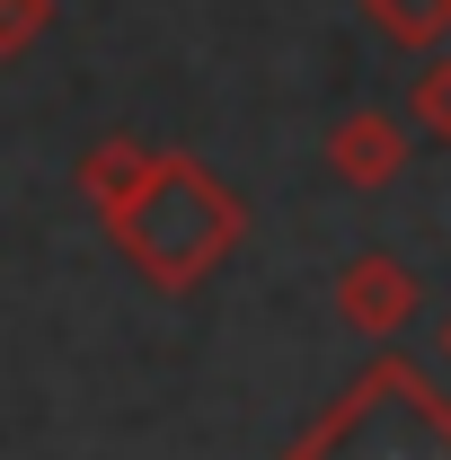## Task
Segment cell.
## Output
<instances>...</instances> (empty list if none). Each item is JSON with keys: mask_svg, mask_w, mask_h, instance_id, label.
<instances>
[{"mask_svg": "<svg viewBox=\"0 0 451 460\" xmlns=\"http://www.w3.org/2000/svg\"><path fill=\"white\" fill-rule=\"evenodd\" d=\"M80 204L107 222L115 257L151 292H204L222 275V257L248 239V204L195 151H160L142 133H98L80 151Z\"/></svg>", "mask_w": 451, "mask_h": 460, "instance_id": "6da1fadb", "label": "cell"}, {"mask_svg": "<svg viewBox=\"0 0 451 460\" xmlns=\"http://www.w3.org/2000/svg\"><path fill=\"white\" fill-rule=\"evenodd\" d=\"M283 460H451V399L407 354H372L283 443Z\"/></svg>", "mask_w": 451, "mask_h": 460, "instance_id": "7a4b0ae2", "label": "cell"}, {"mask_svg": "<svg viewBox=\"0 0 451 460\" xmlns=\"http://www.w3.org/2000/svg\"><path fill=\"white\" fill-rule=\"evenodd\" d=\"M337 319L354 328V337L390 345L398 328H416V310H425V284H416V266L407 257H390V248H363V257H345L337 266Z\"/></svg>", "mask_w": 451, "mask_h": 460, "instance_id": "3957f363", "label": "cell"}, {"mask_svg": "<svg viewBox=\"0 0 451 460\" xmlns=\"http://www.w3.org/2000/svg\"><path fill=\"white\" fill-rule=\"evenodd\" d=\"M407 160H416V133H407V115H390V107H354V115L328 124V169H337V186H354V195L398 186Z\"/></svg>", "mask_w": 451, "mask_h": 460, "instance_id": "277c9868", "label": "cell"}, {"mask_svg": "<svg viewBox=\"0 0 451 460\" xmlns=\"http://www.w3.org/2000/svg\"><path fill=\"white\" fill-rule=\"evenodd\" d=\"M363 18L381 27V45H398V54L451 45V0H363Z\"/></svg>", "mask_w": 451, "mask_h": 460, "instance_id": "5b68a950", "label": "cell"}, {"mask_svg": "<svg viewBox=\"0 0 451 460\" xmlns=\"http://www.w3.org/2000/svg\"><path fill=\"white\" fill-rule=\"evenodd\" d=\"M407 133L451 142V54H425V71L407 80Z\"/></svg>", "mask_w": 451, "mask_h": 460, "instance_id": "8992f818", "label": "cell"}, {"mask_svg": "<svg viewBox=\"0 0 451 460\" xmlns=\"http://www.w3.org/2000/svg\"><path fill=\"white\" fill-rule=\"evenodd\" d=\"M45 27H54V0H0V62L27 54Z\"/></svg>", "mask_w": 451, "mask_h": 460, "instance_id": "52a82bcc", "label": "cell"}, {"mask_svg": "<svg viewBox=\"0 0 451 460\" xmlns=\"http://www.w3.org/2000/svg\"><path fill=\"white\" fill-rule=\"evenodd\" d=\"M434 354H443V372H451V310H443V328H434Z\"/></svg>", "mask_w": 451, "mask_h": 460, "instance_id": "ba28073f", "label": "cell"}]
</instances>
